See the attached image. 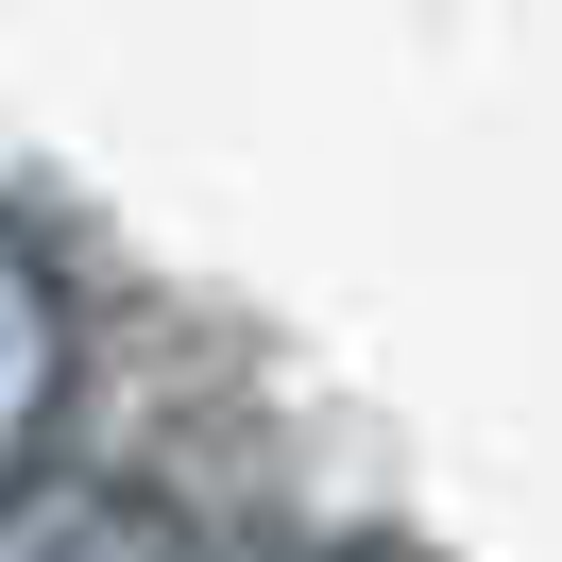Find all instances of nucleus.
<instances>
[{
  "mask_svg": "<svg viewBox=\"0 0 562 562\" xmlns=\"http://www.w3.org/2000/svg\"><path fill=\"white\" fill-rule=\"evenodd\" d=\"M69 375H86V324H69V273H52L18 222H0V494L52 477V426H69Z\"/></svg>",
  "mask_w": 562,
  "mask_h": 562,
  "instance_id": "obj_1",
  "label": "nucleus"
},
{
  "mask_svg": "<svg viewBox=\"0 0 562 562\" xmlns=\"http://www.w3.org/2000/svg\"><path fill=\"white\" fill-rule=\"evenodd\" d=\"M0 562H205V528L137 477H35L0 494Z\"/></svg>",
  "mask_w": 562,
  "mask_h": 562,
  "instance_id": "obj_2",
  "label": "nucleus"
},
{
  "mask_svg": "<svg viewBox=\"0 0 562 562\" xmlns=\"http://www.w3.org/2000/svg\"><path fill=\"white\" fill-rule=\"evenodd\" d=\"M273 562H409V546H273Z\"/></svg>",
  "mask_w": 562,
  "mask_h": 562,
  "instance_id": "obj_3",
  "label": "nucleus"
}]
</instances>
